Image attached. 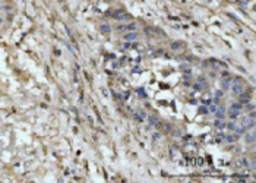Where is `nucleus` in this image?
Segmentation results:
<instances>
[{"label":"nucleus","instance_id":"2","mask_svg":"<svg viewBox=\"0 0 256 183\" xmlns=\"http://www.w3.org/2000/svg\"><path fill=\"white\" fill-rule=\"evenodd\" d=\"M255 126V119H252V117H243L240 122V128H243L244 131H247V129H252Z\"/></svg>","mask_w":256,"mask_h":183},{"label":"nucleus","instance_id":"14","mask_svg":"<svg viewBox=\"0 0 256 183\" xmlns=\"http://www.w3.org/2000/svg\"><path fill=\"white\" fill-rule=\"evenodd\" d=\"M148 120H149V125H152V126H158V117H157V116H149V117H148Z\"/></svg>","mask_w":256,"mask_h":183},{"label":"nucleus","instance_id":"20","mask_svg":"<svg viewBox=\"0 0 256 183\" xmlns=\"http://www.w3.org/2000/svg\"><path fill=\"white\" fill-rule=\"evenodd\" d=\"M208 111H211V113H215V111H217V105H215V104H209Z\"/></svg>","mask_w":256,"mask_h":183},{"label":"nucleus","instance_id":"16","mask_svg":"<svg viewBox=\"0 0 256 183\" xmlns=\"http://www.w3.org/2000/svg\"><path fill=\"white\" fill-rule=\"evenodd\" d=\"M231 108H234V110H239V111H241V110H243V104H240L239 101H237V103H233V104H231Z\"/></svg>","mask_w":256,"mask_h":183},{"label":"nucleus","instance_id":"15","mask_svg":"<svg viewBox=\"0 0 256 183\" xmlns=\"http://www.w3.org/2000/svg\"><path fill=\"white\" fill-rule=\"evenodd\" d=\"M225 128H227L228 131L234 132V131H236V128H237V125H236L234 122H230V123H225Z\"/></svg>","mask_w":256,"mask_h":183},{"label":"nucleus","instance_id":"10","mask_svg":"<svg viewBox=\"0 0 256 183\" xmlns=\"http://www.w3.org/2000/svg\"><path fill=\"white\" fill-rule=\"evenodd\" d=\"M215 114H217V119H224L225 108H224V107H218V108H217V111H215Z\"/></svg>","mask_w":256,"mask_h":183},{"label":"nucleus","instance_id":"5","mask_svg":"<svg viewBox=\"0 0 256 183\" xmlns=\"http://www.w3.org/2000/svg\"><path fill=\"white\" fill-rule=\"evenodd\" d=\"M133 119L136 122H144L146 119V113L145 111H136V113H133Z\"/></svg>","mask_w":256,"mask_h":183},{"label":"nucleus","instance_id":"1","mask_svg":"<svg viewBox=\"0 0 256 183\" xmlns=\"http://www.w3.org/2000/svg\"><path fill=\"white\" fill-rule=\"evenodd\" d=\"M231 91H233V94H236V95H240L241 92H244L246 91V82L241 79L240 76H236L234 79H231Z\"/></svg>","mask_w":256,"mask_h":183},{"label":"nucleus","instance_id":"12","mask_svg":"<svg viewBox=\"0 0 256 183\" xmlns=\"http://www.w3.org/2000/svg\"><path fill=\"white\" fill-rule=\"evenodd\" d=\"M246 142H247V144H253V142H255V133L253 132L246 133Z\"/></svg>","mask_w":256,"mask_h":183},{"label":"nucleus","instance_id":"19","mask_svg":"<svg viewBox=\"0 0 256 183\" xmlns=\"http://www.w3.org/2000/svg\"><path fill=\"white\" fill-rule=\"evenodd\" d=\"M199 113H201V114H206V113H208V107H206V105H201V107H199Z\"/></svg>","mask_w":256,"mask_h":183},{"label":"nucleus","instance_id":"3","mask_svg":"<svg viewBox=\"0 0 256 183\" xmlns=\"http://www.w3.org/2000/svg\"><path fill=\"white\" fill-rule=\"evenodd\" d=\"M114 19H119V21H125V19H128L129 15L125 12V10H122V9H119V10H114L111 15Z\"/></svg>","mask_w":256,"mask_h":183},{"label":"nucleus","instance_id":"23","mask_svg":"<svg viewBox=\"0 0 256 183\" xmlns=\"http://www.w3.org/2000/svg\"><path fill=\"white\" fill-rule=\"evenodd\" d=\"M0 22H1V19H0Z\"/></svg>","mask_w":256,"mask_h":183},{"label":"nucleus","instance_id":"18","mask_svg":"<svg viewBox=\"0 0 256 183\" xmlns=\"http://www.w3.org/2000/svg\"><path fill=\"white\" fill-rule=\"evenodd\" d=\"M101 32H104V34H108L110 31H111V28H110V25H101Z\"/></svg>","mask_w":256,"mask_h":183},{"label":"nucleus","instance_id":"7","mask_svg":"<svg viewBox=\"0 0 256 183\" xmlns=\"http://www.w3.org/2000/svg\"><path fill=\"white\" fill-rule=\"evenodd\" d=\"M239 116H240V111H239V110H234V108H231V107H230V110H228V117L234 120V119H237Z\"/></svg>","mask_w":256,"mask_h":183},{"label":"nucleus","instance_id":"21","mask_svg":"<svg viewBox=\"0 0 256 183\" xmlns=\"http://www.w3.org/2000/svg\"><path fill=\"white\" fill-rule=\"evenodd\" d=\"M183 46H184L183 43H174V44L171 46V49H173V50H176V49H180V47H183Z\"/></svg>","mask_w":256,"mask_h":183},{"label":"nucleus","instance_id":"9","mask_svg":"<svg viewBox=\"0 0 256 183\" xmlns=\"http://www.w3.org/2000/svg\"><path fill=\"white\" fill-rule=\"evenodd\" d=\"M215 128H217V129H220V131H223V129L225 128L224 119H217V120H215Z\"/></svg>","mask_w":256,"mask_h":183},{"label":"nucleus","instance_id":"6","mask_svg":"<svg viewBox=\"0 0 256 183\" xmlns=\"http://www.w3.org/2000/svg\"><path fill=\"white\" fill-rule=\"evenodd\" d=\"M136 38H138V34L133 32V31H130V32L125 34V40H126V41H135Z\"/></svg>","mask_w":256,"mask_h":183},{"label":"nucleus","instance_id":"4","mask_svg":"<svg viewBox=\"0 0 256 183\" xmlns=\"http://www.w3.org/2000/svg\"><path fill=\"white\" fill-rule=\"evenodd\" d=\"M135 29H136V24H128V25H119L117 26V31H120V32L122 31H129L130 32V31H135Z\"/></svg>","mask_w":256,"mask_h":183},{"label":"nucleus","instance_id":"13","mask_svg":"<svg viewBox=\"0 0 256 183\" xmlns=\"http://www.w3.org/2000/svg\"><path fill=\"white\" fill-rule=\"evenodd\" d=\"M237 139H239V133H233V135H228V136L225 138L227 142H234V141H237Z\"/></svg>","mask_w":256,"mask_h":183},{"label":"nucleus","instance_id":"8","mask_svg":"<svg viewBox=\"0 0 256 183\" xmlns=\"http://www.w3.org/2000/svg\"><path fill=\"white\" fill-rule=\"evenodd\" d=\"M234 167H237V168H240V167H247V160H246V158L237 160V161L234 163Z\"/></svg>","mask_w":256,"mask_h":183},{"label":"nucleus","instance_id":"17","mask_svg":"<svg viewBox=\"0 0 256 183\" xmlns=\"http://www.w3.org/2000/svg\"><path fill=\"white\" fill-rule=\"evenodd\" d=\"M193 88H195V89H196V91H202V89H204V88H206V83H205V82L196 83V85H195V86H193Z\"/></svg>","mask_w":256,"mask_h":183},{"label":"nucleus","instance_id":"22","mask_svg":"<svg viewBox=\"0 0 256 183\" xmlns=\"http://www.w3.org/2000/svg\"><path fill=\"white\" fill-rule=\"evenodd\" d=\"M0 12H1V7H0Z\"/></svg>","mask_w":256,"mask_h":183},{"label":"nucleus","instance_id":"11","mask_svg":"<svg viewBox=\"0 0 256 183\" xmlns=\"http://www.w3.org/2000/svg\"><path fill=\"white\" fill-rule=\"evenodd\" d=\"M221 85H223V91H224V89H228V88H230V85H231V78L225 76L224 81H223V83H221Z\"/></svg>","mask_w":256,"mask_h":183}]
</instances>
